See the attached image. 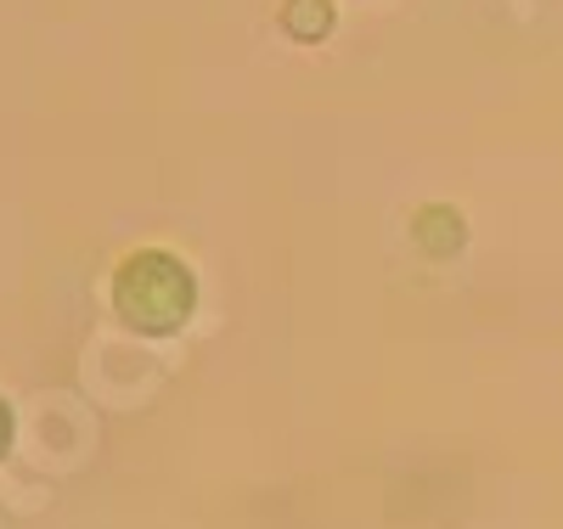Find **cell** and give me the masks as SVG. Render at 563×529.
<instances>
[{
	"instance_id": "3",
	"label": "cell",
	"mask_w": 563,
	"mask_h": 529,
	"mask_svg": "<svg viewBox=\"0 0 563 529\" xmlns=\"http://www.w3.org/2000/svg\"><path fill=\"white\" fill-rule=\"evenodd\" d=\"M282 23H288L299 40H321L327 29H333V7H327V0H288Z\"/></svg>"
},
{
	"instance_id": "4",
	"label": "cell",
	"mask_w": 563,
	"mask_h": 529,
	"mask_svg": "<svg viewBox=\"0 0 563 529\" xmlns=\"http://www.w3.org/2000/svg\"><path fill=\"white\" fill-rule=\"evenodd\" d=\"M7 445H12V411H7V400H0V456H7Z\"/></svg>"
},
{
	"instance_id": "1",
	"label": "cell",
	"mask_w": 563,
	"mask_h": 529,
	"mask_svg": "<svg viewBox=\"0 0 563 529\" xmlns=\"http://www.w3.org/2000/svg\"><path fill=\"white\" fill-rule=\"evenodd\" d=\"M113 310L124 316V327L153 332V339L180 332L198 310V276L164 249H141L113 271Z\"/></svg>"
},
{
	"instance_id": "2",
	"label": "cell",
	"mask_w": 563,
	"mask_h": 529,
	"mask_svg": "<svg viewBox=\"0 0 563 529\" xmlns=\"http://www.w3.org/2000/svg\"><path fill=\"white\" fill-rule=\"evenodd\" d=\"M417 243L429 249V254H451V249L462 243L456 209H422V214H417Z\"/></svg>"
}]
</instances>
